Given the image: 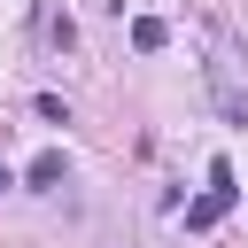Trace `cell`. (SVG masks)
Masks as SVG:
<instances>
[{
  "label": "cell",
  "mask_w": 248,
  "mask_h": 248,
  "mask_svg": "<svg viewBox=\"0 0 248 248\" xmlns=\"http://www.w3.org/2000/svg\"><path fill=\"white\" fill-rule=\"evenodd\" d=\"M209 93H217V108H225V124H248V93L232 85V70H225V62H209Z\"/></svg>",
  "instance_id": "7a4b0ae2"
},
{
  "label": "cell",
  "mask_w": 248,
  "mask_h": 248,
  "mask_svg": "<svg viewBox=\"0 0 248 248\" xmlns=\"http://www.w3.org/2000/svg\"><path fill=\"white\" fill-rule=\"evenodd\" d=\"M0 186H16V178H8V163H0Z\"/></svg>",
  "instance_id": "5b68a950"
},
{
  "label": "cell",
  "mask_w": 248,
  "mask_h": 248,
  "mask_svg": "<svg viewBox=\"0 0 248 248\" xmlns=\"http://www.w3.org/2000/svg\"><path fill=\"white\" fill-rule=\"evenodd\" d=\"M163 39H170V23H163V16H132V46H140V54H155Z\"/></svg>",
  "instance_id": "277c9868"
},
{
  "label": "cell",
  "mask_w": 248,
  "mask_h": 248,
  "mask_svg": "<svg viewBox=\"0 0 248 248\" xmlns=\"http://www.w3.org/2000/svg\"><path fill=\"white\" fill-rule=\"evenodd\" d=\"M225 209H232V163L217 155V163H209V194H202V202L186 209V232H209V225H217Z\"/></svg>",
  "instance_id": "6da1fadb"
},
{
  "label": "cell",
  "mask_w": 248,
  "mask_h": 248,
  "mask_svg": "<svg viewBox=\"0 0 248 248\" xmlns=\"http://www.w3.org/2000/svg\"><path fill=\"white\" fill-rule=\"evenodd\" d=\"M62 178H70V163H62V147H46V155H31V170H23V186H39V194H46V186H62Z\"/></svg>",
  "instance_id": "3957f363"
}]
</instances>
